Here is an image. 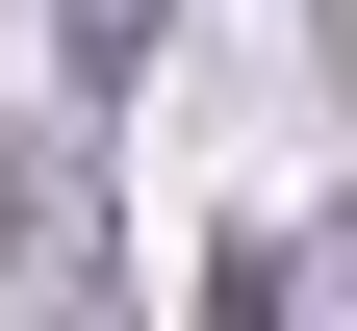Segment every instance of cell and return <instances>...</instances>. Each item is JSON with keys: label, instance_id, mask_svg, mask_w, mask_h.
<instances>
[{"label": "cell", "instance_id": "6da1fadb", "mask_svg": "<svg viewBox=\"0 0 357 331\" xmlns=\"http://www.w3.org/2000/svg\"><path fill=\"white\" fill-rule=\"evenodd\" d=\"M153 26H178V0H52V52H77V102H128V77H153Z\"/></svg>", "mask_w": 357, "mask_h": 331}]
</instances>
